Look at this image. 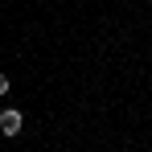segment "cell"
Wrapping results in <instances>:
<instances>
[{
    "label": "cell",
    "instance_id": "1",
    "mask_svg": "<svg viewBox=\"0 0 152 152\" xmlns=\"http://www.w3.org/2000/svg\"><path fill=\"white\" fill-rule=\"evenodd\" d=\"M0 132L4 136H21V111L17 107H4L0 111Z\"/></svg>",
    "mask_w": 152,
    "mask_h": 152
},
{
    "label": "cell",
    "instance_id": "2",
    "mask_svg": "<svg viewBox=\"0 0 152 152\" xmlns=\"http://www.w3.org/2000/svg\"><path fill=\"white\" fill-rule=\"evenodd\" d=\"M0 95H8V78L4 74H0Z\"/></svg>",
    "mask_w": 152,
    "mask_h": 152
}]
</instances>
